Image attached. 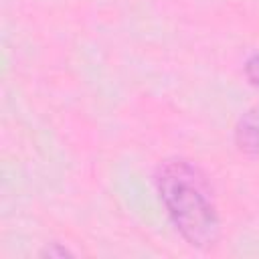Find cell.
Here are the masks:
<instances>
[{
    "label": "cell",
    "instance_id": "277c9868",
    "mask_svg": "<svg viewBox=\"0 0 259 259\" xmlns=\"http://www.w3.org/2000/svg\"><path fill=\"white\" fill-rule=\"evenodd\" d=\"M40 255H45V257H65V255H71V253H69L67 249H63V247H57V245H53L51 249L47 247V249H45Z\"/></svg>",
    "mask_w": 259,
    "mask_h": 259
},
{
    "label": "cell",
    "instance_id": "3957f363",
    "mask_svg": "<svg viewBox=\"0 0 259 259\" xmlns=\"http://www.w3.org/2000/svg\"><path fill=\"white\" fill-rule=\"evenodd\" d=\"M245 73H247L249 81H251L255 87H259V53H255V55H251V57L247 59V63H245Z\"/></svg>",
    "mask_w": 259,
    "mask_h": 259
},
{
    "label": "cell",
    "instance_id": "7a4b0ae2",
    "mask_svg": "<svg viewBox=\"0 0 259 259\" xmlns=\"http://www.w3.org/2000/svg\"><path fill=\"white\" fill-rule=\"evenodd\" d=\"M237 142L241 150L259 154V107L249 111L237 127Z\"/></svg>",
    "mask_w": 259,
    "mask_h": 259
},
{
    "label": "cell",
    "instance_id": "6da1fadb",
    "mask_svg": "<svg viewBox=\"0 0 259 259\" xmlns=\"http://www.w3.org/2000/svg\"><path fill=\"white\" fill-rule=\"evenodd\" d=\"M160 198L170 221L184 241L196 249H208L219 241L221 223L204 176L188 162L172 160L156 174Z\"/></svg>",
    "mask_w": 259,
    "mask_h": 259
}]
</instances>
